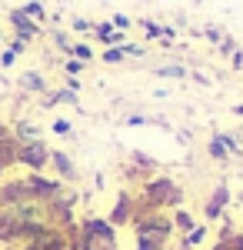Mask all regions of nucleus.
<instances>
[{"label": "nucleus", "instance_id": "f257e3e1", "mask_svg": "<svg viewBox=\"0 0 243 250\" xmlns=\"http://www.w3.org/2000/svg\"><path fill=\"white\" fill-rule=\"evenodd\" d=\"M183 204V190L173 177H163V173H153L150 180L140 184L137 190V213L143 210H177ZM133 213V217H137Z\"/></svg>", "mask_w": 243, "mask_h": 250}, {"label": "nucleus", "instance_id": "f03ea898", "mask_svg": "<svg viewBox=\"0 0 243 250\" xmlns=\"http://www.w3.org/2000/svg\"><path fill=\"white\" fill-rule=\"evenodd\" d=\"M133 240L143 244L150 250H170V240H173V220H170L167 210H143L133 217Z\"/></svg>", "mask_w": 243, "mask_h": 250}, {"label": "nucleus", "instance_id": "7ed1b4c3", "mask_svg": "<svg viewBox=\"0 0 243 250\" xmlns=\"http://www.w3.org/2000/svg\"><path fill=\"white\" fill-rule=\"evenodd\" d=\"M120 247V237L107 217H80L77 220V250H117Z\"/></svg>", "mask_w": 243, "mask_h": 250}, {"label": "nucleus", "instance_id": "20e7f679", "mask_svg": "<svg viewBox=\"0 0 243 250\" xmlns=\"http://www.w3.org/2000/svg\"><path fill=\"white\" fill-rule=\"evenodd\" d=\"M17 167L27 173H43L50 167V147L47 140H34V144H17Z\"/></svg>", "mask_w": 243, "mask_h": 250}, {"label": "nucleus", "instance_id": "39448f33", "mask_svg": "<svg viewBox=\"0 0 243 250\" xmlns=\"http://www.w3.org/2000/svg\"><path fill=\"white\" fill-rule=\"evenodd\" d=\"M133 213H137V193L130 190V187H123V190H117V200H113L110 207V220L113 227L120 230V227H127V224H133Z\"/></svg>", "mask_w": 243, "mask_h": 250}, {"label": "nucleus", "instance_id": "423d86ee", "mask_svg": "<svg viewBox=\"0 0 243 250\" xmlns=\"http://www.w3.org/2000/svg\"><path fill=\"white\" fill-rule=\"evenodd\" d=\"M27 200H37L30 187H27V180L23 177H7L3 184H0V207H20V204H27Z\"/></svg>", "mask_w": 243, "mask_h": 250}, {"label": "nucleus", "instance_id": "0eeeda50", "mask_svg": "<svg viewBox=\"0 0 243 250\" xmlns=\"http://www.w3.org/2000/svg\"><path fill=\"white\" fill-rule=\"evenodd\" d=\"M23 224H27V217H17V213L0 207V244L3 247H20L23 244Z\"/></svg>", "mask_w": 243, "mask_h": 250}, {"label": "nucleus", "instance_id": "6e6552de", "mask_svg": "<svg viewBox=\"0 0 243 250\" xmlns=\"http://www.w3.org/2000/svg\"><path fill=\"white\" fill-rule=\"evenodd\" d=\"M7 23L14 27V34H10V37H20V40H27V43L40 37V23H34V20H30L27 14H23V10H20V7L7 10Z\"/></svg>", "mask_w": 243, "mask_h": 250}, {"label": "nucleus", "instance_id": "1a4fd4ad", "mask_svg": "<svg viewBox=\"0 0 243 250\" xmlns=\"http://www.w3.org/2000/svg\"><path fill=\"white\" fill-rule=\"evenodd\" d=\"M50 170L57 173V180H60V184H77V180H80L77 164L70 160L67 150H50Z\"/></svg>", "mask_w": 243, "mask_h": 250}, {"label": "nucleus", "instance_id": "9d476101", "mask_svg": "<svg viewBox=\"0 0 243 250\" xmlns=\"http://www.w3.org/2000/svg\"><path fill=\"white\" fill-rule=\"evenodd\" d=\"M226 207H230V187L217 184L213 193H210V200L203 204V217L206 220H220V217H226Z\"/></svg>", "mask_w": 243, "mask_h": 250}, {"label": "nucleus", "instance_id": "9b49d317", "mask_svg": "<svg viewBox=\"0 0 243 250\" xmlns=\"http://www.w3.org/2000/svg\"><path fill=\"white\" fill-rule=\"evenodd\" d=\"M94 37L100 40V43H107V47H123V43H127V34L117 30V27H110V20H107V23H94Z\"/></svg>", "mask_w": 243, "mask_h": 250}, {"label": "nucleus", "instance_id": "f8f14e48", "mask_svg": "<svg viewBox=\"0 0 243 250\" xmlns=\"http://www.w3.org/2000/svg\"><path fill=\"white\" fill-rule=\"evenodd\" d=\"M10 130H14V140H17V144H34V140H43V134H40V127L34 124V120H17Z\"/></svg>", "mask_w": 243, "mask_h": 250}, {"label": "nucleus", "instance_id": "ddd939ff", "mask_svg": "<svg viewBox=\"0 0 243 250\" xmlns=\"http://www.w3.org/2000/svg\"><path fill=\"white\" fill-rule=\"evenodd\" d=\"M20 90H27V94H47V80L40 70H23L20 74Z\"/></svg>", "mask_w": 243, "mask_h": 250}, {"label": "nucleus", "instance_id": "4468645a", "mask_svg": "<svg viewBox=\"0 0 243 250\" xmlns=\"http://www.w3.org/2000/svg\"><path fill=\"white\" fill-rule=\"evenodd\" d=\"M170 220H173V230H183V233H190L193 227H197V220H193V213H187L183 207H177V210L170 213Z\"/></svg>", "mask_w": 243, "mask_h": 250}, {"label": "nucleus", "instance_id": "2eb2a0df", "mask_svg": "<svg viewBox=\"0 0 243 250\" xmlns=\"http://www.w3.org/2000/svg\"><path fill=\"white\" fill-rule=\"evenodd\" d=\"M153 74L157 77H170V80H183L187 77V67H180V63H160V67H153Z\"/></svg>", "mask_w": 243, "mask_h": 250}, {"label": "nucleus", "instance_id": "dca6fc26", "mask_svg": "<svg viewBox=\"0 0 243 250\" xmlns=\"http://www.w3.org/2000/svg\"><path fill=\"white\" fill-rule=\"evenodd\" d=\"M20 10H23V14H27L30 20H34V23H43V20H47V7H43L40 0H27Z\"/></svg>", "mask_w": 243, "mask_h": 250}, {"label": "nucleus", "instance_id": "f3484780", "mask_svg": "<svg viewBox=\"0 0 243 250\" xmlns=\"http://www.w3.org/2000/svg\"><path fill=\"white\" fill-rule=\"evenodd\" d=\"M206 154L213 157V160H220V164H223V160H230V150L223 147V140H220L217 134L210 137V144H206Z\"/></svg>", "mask_w": 243, "mask_h": 250}, {"label": "nucleus", "instance_id": "a211bd4d", "mask_svg": "<svg viewBox=\"0 0 243 250\" xmlns=\"http://www.w3.org/2000/svg\"><path fill=\"white\" fill-rule=\"evenodd\" d=\"M130 164H133V167H140L143 173H157V160L147 157V154H140V150H133V154H130Z\"/></svg>", "mask_w": 243, "mask_h": 250}, {"label": "nucleus", "instance_id": "6ab92c4d", "mask_svg": "<svg viewBox=\"0 0 243 250\" xmlns=\"http://www.w3.org/2000/svg\"><path fill=\"white\" fill-rule=\"evenodd\" d=\"M60 70H63L67 77H80V74L87 70V63H83V60H74V57H67L63 63H60Z\"/></svg>", "mask_w": 243, "mask_h": 250}, {"label": "nucleus", "instance_id": "aec40b11", "mask_svg": "<svg viewBox=\"0 0 243 250\" xmlns=\"http://www.w3.org/2000/svg\"><path fill=\"white\" fill-rule=\"evenodd\" d=\"M54 47H57V50H63V54L70 57V50H74V40H70V34H63V30H54Z\"/></svg>", "mask_w": 243, "mask_h": 250}, {"label": "nucleus", "instance_id": "412c9836", "mask_svg": "<svg viewBox=\"0 0 243 250\" xmlns=\"http://www.w3.org/2000/svg\"><path fill=\"white\" fill-rule=\"evenodd\" d=\"M70 57H74V60H83V63H90V60H94V47H90V43H74Z\"/></svg>", "mask_w": 243, "mask_h": 250}, {"label": "nucleus", "instance_id": "4be33fe9", "mask_svg": "<svg viewBox=\"0 0 243 250\" xmlns=\"http://www.w3.org/2000/svg\"><path fill=\"white\" fill-rule=\"evenodd\" d=\"M100 60H103V63H123V60H127V54H123L120 47H107V50L100 54Z\"/></svg>", "mask_w": 243, "mask_h": 250}, {"label": "nucleus", "instance_id": "5701e85b", "mask_svg": "<svg viewBox=\"0 0 243 250\" xmlns=\"http://www.w3.org/2000/svg\"><path fill=\"white\" fill-rule=\"evenodd\" d=\"M50 130H54L57 137H70V134H74V127H70V120H67V117H57L54 124H50Z\"/></svg>", "mask_w": 243, "mask_h": 250}, {"label": "nucleus", "instance_id": "b1692460", "mask_svg": "<svg viewBox=\"0 0 243 250\" xmlns=\"http://www.w3.org/2000/svg\"><path fill=\"white\" fill-rule=\"evenodd\" d=\"M220 140H223V147L230 150V157L233 154H240V140H237V134H217Z\"/></svg>", "mask_w": 243, "mask_h": 250}, {"label": "nucleus", "instance_id": "393cba45", "mask_svg": "<svg viewBox=\"0 0 243 250\" xmlns=\"http://www.w3.org/2000/svg\"><path fill=\"white\" fill-rule=\"evenodd\" d=\"M130 23H133V20L127 17V14H113V17H110V27H117V30H123V34L130 30Z\"/></svg>", "mask_w": 243, "mask_h": 250}, {"label": "nucleus", "instance_id": "a878e982", "mask_svg": "<svg viewBox=\"0 0 243 250\" xmlns=\"http://www.w3.org/2000/svg\"><path fill=\"white\" fill-rule=\"evenodd\" d=\"M217 47H220V54H223V57H233V54H237V40L226 37V34H223V40H220Z\"/></svg>", "mask_w": 243, "mask_h": 250}, {"label": "nucleus", "instance_id": "bb28decb", "mask_svg": "<svg viewBox=\"0 0 243 250\" xmlns=\"http://www.w3.org/2000/svg\"><path fill=\"white\" fill-rule=\"evenodd\" d=\"M27 47H30V43H27V40H20V37H10L7 40V50H14V54H27Z\"/></svg>", "mask_w": 243, "mask_h": 250}, {"label": "nucleus", "instance_id": "cd10ccee", "mask_svg": "<svg viewBox=\"0 0 243 250\" xmlns=\"http://www.w3.org/2000/svg\"><path fill=\"white\" fill-rule=\"evenodd\" d=\"M74 30H77V34H94V20H83V17H74Z\"/></svg>", "mask_w": 243, "mask_h": 250}, {"label": "nucleus", "instance_id": "c85d7f7f", "mask_svg": "<svg viewBox=\"0 0 243 250\" xmlns=\"http://www.w3.org/2000/svg\"><path fill=\"white\" fill-rule=\"evenodd\" d=\"M147 124H153V117H143V114H130L127 117V127H147Z\"/></svg>", "mask_w": 243, "mask_h": 250}, {"label": "nucleus", "instance_id": "c756f323", "mask_svg": "<svg viewBox=\"0 0 243 250\" xmlns=\"http://www.w3.org/2000/svg\"><path fill=\"white\" fill-rule=\"evenodd\" d=\"M120 50H123V54H127V57H143V54H147V50H143V47H140V43H130V40H127V43H123V47H120Z\"/></svg>", "mask_w": 243, "mask_h": 250}, {"label": "nucleus", "instance_id": "7c9ffc66", "mask_svg": "<svg viewBox=\"0 0 243 250\" xmlns=\"http://www.w3.org/2000/svg\"><path fill=\"white\" fill-rule=\"evenodd\" d=\"M14 63H17V54H14V50H7V47H3V50H0V67H3V70H7V67H14Z\"/></svg>", "mask_w": 243, "mask_h": 250}, {"label": "nucleus", "instance_id": "2f4dec72", "mask_svg": "<svg viewBox=\"0 0 243 250\" xmlns=\"http://www.w3.org/2000/svg\"><path fill=\"white\" fill-rule=\"evenodd\" d=\"M230 63H233V67H237V70H243V50H237V54H233V57H230Z\"/></svg>", "mask_w": 243, "mask_h": 250}, {"label": "nucleus", "instance_id": "473e14b6", "mask_svg": "<svg viewBox=\"0 0 243 250\" xmlns=\"http://www.w3.org/2000/svg\"><path fill=\"white\" fill-rule=\"evenodd\" d=\"M233 114H237V117H243V104H237V107H233Z\"/></svg>", "mask_w": 243, "mask_h": 250}, {"label": "nucleus", "instance_id": "72a5a7b5", "mask_svg": "<svg viewBox=\"0 0 243 250\" xmlns=\"http://www.w3.org/2000/svg\"><path fill=\"white\" fill-rule=\"evenodd\" d=\"M133 250H150V247H143V244H137V247H133Z\"/></svg>", "mask_w": 243, "mask_h": 250}, {"label": "nucleus", "instance_id": "f704fd0d", "mask_svg": "<svg viewBox=\"0 0 243 250\" xmlns=\"http://www.w3.org/2000/svg\"><path fill=\"white\" fill-rule=\"evenodd\" d=\"M0 43H3V34H0Z\"/></svg>", "mask_w": 243, "mask_h": 250}]
</instances>
